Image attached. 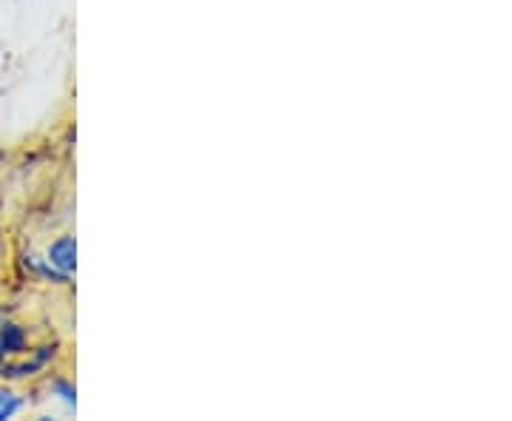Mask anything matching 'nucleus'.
Masks as SVG:
<instances>
[{
    "label": "nucleus",
    "mask_w": 512,
    "mask_h": 421,
    "mask_svg": "<svg viewBox=\"0 0 512 421\" xmlns=\"http://www.w3.org/2000/svg\"><path fill=\"white\" fill-rule=\"evenodd\" d=\"M46 262L55 268L57 274L63 276L66 282L72 279L74 271H77V239L72 234H63L57 237L49 248H46Z\"/></svg>",
    "instance_id": "f257e3e1"
},
{
    "label": "nucleus",
    "mask_w": 512,
    "mask_h": 421,
    "mask_svg": "<svg viewBox=\"0 0 512 421\" xmlns=\"http://www.w3.org/2000/svg\"><path fill=\"white\" fill-rule=\"evenodd\" d=\"M23 348H26V333H23V328L6 322L0 328V359H6L12 353H23Z\"/></svg>",
    "instance_id": "f03ea898"
},
{
    "label": "nucleus",
    "mask_w": 512,
    "mask_h": 421,
    "mask_svg": "<svg viewBox=\"0 0 512 421\" xmlns=\"http://www.w3.org/2000/svg\"><path fill=\"white\" fill-rule=\"evenodd\" d=\"M20 410H23V399H20L18 393H12V390L0 387V421L15 419Z\"/></svg>",
    "instance_id": "7ed1b4c3"
},
{
    "label": "nucleus",
    "mask_w": 512,
    "mask_h": 421,
    "mask_svg": "<svg viewBox=\"0 0 512 421\" xmlns=\"http://www.w3.org/2000/svg\"><path fill=\"white\" fill-rule=\"evenodd\" d=\"M52 393H55L57 399L66 404L72 413L77 410V390H74L72 382H66V379H57L55 385H52Z\"/></svg>",
    "instance_id": "20e7f679"
}]
</instances>
